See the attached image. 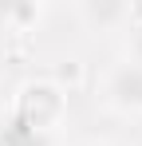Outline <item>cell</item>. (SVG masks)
<instances>
[{"label": "cell", "mask_w": 142, "mask_h": 146, "mask_svg": "<svg viewBox=\"0 0 142 146\" xmlns=\"http://www.w3.org/2000/svg\"><path fill=\"white\" fill-rule=\"evenodd\" d=\"M0 146H59L55 142V134H47V130H32V126H24L12 111L0 119Z\"/></svg>", "instance_id": "cell-4"}, {"label": "cell", "mask_w": 142, "mask_h": 146, "mask_svg": "<svg viewBox=\"0 0 142 146\" xmlns=\"http://www.w3.org/2000/svg\"><path fill=\"white\" fill-rule=\"evenodd\" d=\"M103 103L118 115H142V63L118 59L103 75Z\"/></svg>", "instance_id": "cell-2"}, {"label": "cell", "mask_w": 142, "mask_h": 146, "mask_svg": "<svg viewBox=\"0 0 142 146\" xmlns=\"http://www.w3.org/2000/svg\"><path fill=\"white\" fill-rule=\"evenodd\" d=\"M44 16V4H0V24H12L16 32H28Z\"/></svg>", "instance_id": "cell-5"}, {"label": "cell", "mask_w": 142, "mask_h": 146, "mask_svg": "<svg viewBox=\"0 0 142 146\" xmlns=\"http://www.w3.org/2000/svg\"><path fill=\"white\" fill-rule=\"evenodd\" d=\"M12 115H16L24 126H32V130L55 134V126L67 115V95H63L51 79H28V83H20V91H16Z\"/></svg>", "instance_id": "cell-1"}, {"label": "cell", "mask_w": 142, "mask_h": 146, "mask_svg": "<svg viewBox=\"0 0 142 146\" xmlns=\"http://www.w3.org/2000/svg\"><path fill=\"white\" fill-rule=\"evenodd\" d=\"M95 146H107V142H95Z\"/></svg>", "instance_id": "cell-6"}, {"label": "cell", "mask_w": 142, "mask_h": 146, "mask_svg": "<svg viewBox=\"0 0 142 146\" xmlns=\"http://www.w3.org/2000/svg\"><path fill=\"white\" fill-rule=\"evenodd\" d=\"M75 16L87 32H118V28L130 24V4H118V0H83L75 4Z\"/></svg>", "instance_id": "cell-3"}]
</instances>
